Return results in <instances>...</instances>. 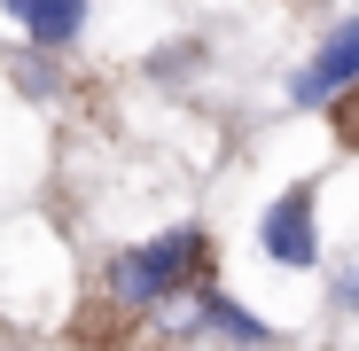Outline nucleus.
Returning a JSON list of instances; mask_svg holds the SVG:
<instances>
[{"mask_svg":"<svg viewBox=\"0 0 359 351\" xmlns=\"http://www.w3.org/2000/svg\"><path fill=\"white\" fill-rule=\"evenodd\" d=\"M203 266H211V242L196 226H180V234H164V242H149V250H126L109 266V289L126 305H156V297H172L180 281H196Z\"/></svg>","mask_w":359,"mask_h":351,"instance_id":"nucleus-1","label":"nucleus"},{"mask_svg":"<svg viewBox=\"0 0 359 351\" xmlns=\"http://www.w3.org/2000/svg\"><path fill=\"white\" fill-rule=\"evenodd\" d=\"M313 180H297V188H281L273 203H266V258L273 266H320V226H313Z\"/></svg>","mask_w":359,"mask_h":351,"instance_id":"nucleus-2","label":"nucleus"},{"mask_svg":"<svg viewBox=\"0 0 359 351\" xmlns=\"http://www.w3.org/2000/svg\"><path fill=\"white\" fill-rule=\"evenodd\" d=\"M351 78H359V16H351V24H336V32L320 39V55L289 78V102H297V109H320V102H336Z\"/></svg>","mask_w":359,"mask_h":351,"instance_id":"nucleus-3","label":"nucleus"},{"mask_svg":"<svg viewBox=\"0 0 359 351\" xmlns=\"http://www.w3.org/2000/svg\"><path fill=\"white\" fill-rule=\"evenodd\" d=\"M8 16L32 47H71L86 32V0H8Z\"/></svg>","mask_w":359,"mask_h":351,"instance_id":"nucleus-4","label":"nucleus"},{"mask_svg":"<svg viewBox=\"0 0 359 351\" xmlns=\"http://www.w3.org/2000/svg\"><path fill=\"white\" fill-rule=\"evenodd\" d=\"M203 328L226 336V343H266V320L250 305H234V297H203Z\"/></svg>","mask_w":359,"mask_h":351,"instance_id":"nucleus-5","label":"nucleus"}]
</instances>
